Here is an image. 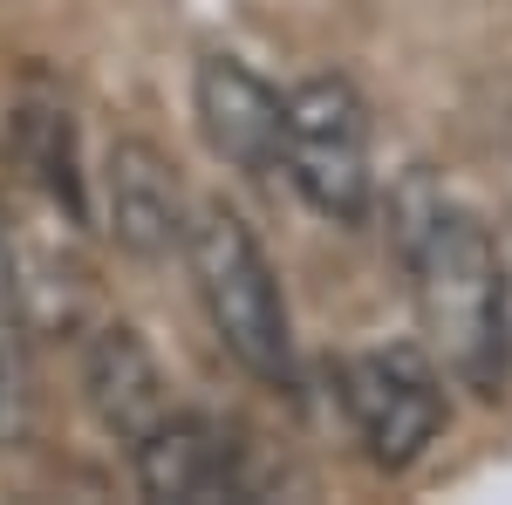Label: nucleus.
<instances>
[{"label":"nucleus","mask_w":512,"mask_h":505,"mask_svg":"<svg viewBox=\"0 0 512 505\" xmlns=\"http://www.w3.org/2000/svg\"><path fill=\"white\" fill-rule=\"evenodd\" d=\"M103 226L130 260H171L185 253L192 233V205L178 192V171L158 144L144 137H117L110 164H103Z\"/></svg>","instance_id":"7"},{"label":"nucleus","mask_w":512,"mask_h":505,"mask_svg":"<svg viewBox=\"0 0 512 505\" xmlns=\"http://www.w3.org/2000/svg\"><path fill=\"white\" fill-rule=\"evenodd\" d=\"M28 424H35V362H28L21 314L0 308V451L21 444Z\"/></svg>","instance_id":"10"},{"label":"nucleus","mask_w":512,"mask_h":505,"mask_svg":"<svg viewBox=\"0 0 512 505\" xmlns=\"http://www.w3.org/2000/svg\"><path fill=\"white\" fill-rule=\"evenodd\" d=\"M7 130H14V157L21 171L35 178V192L69 219V226H89L96 212V192H89V171H82V130L69 96L48 76H28L14 110H7Z\"/></svg>","instance_id":"8"},{"label":"nucleus","mask_w":512,"mask_h":505,"mask_svg":"<svg viewBox=\"0 0 512 505\" xmlns=\"http://www.w3.org/2000/svg\"><path fill=\"white\" fill-rule=\"evenodd\" d=\"M82 403H89V417L110 430L117 444H137V437L171 410L164 369H158V355L144 349L137 328L103 321V328L82 342Z\"/></svg>","instance_id":"9"},{"label":"nucleus","mask_w":512,"mask_h":505,"mask_svg":"<svg viewBox=\"0 0 512 505\" xmlns=\"http://www.w3.org/2000/svg\"><path fill=\"white\" fill-rule=\"evenodd\" d=\"M390 219H396V253L410 267L431 349L444 355V369L472 396L499 403L512 369V287H506V260H499L492 226L472 205L444 198L424 171L396 192Z\"/></svg>","instance_id":"1"},{"label":"nucleus","mask_w":512,"mask_h":505,"mask_svg":"<svg viewBox=\"0 0 512 505\" xmlns=\"http://www.w3.org/2000/svg\"><path fill=\"white\" fill-rule=\"evenodd\" d=\"M185 267L212 335L226 342L239 369L267 389H294V321H287V294L274 280V260L260 253L253 226L233 205H198L192 233H185Z\"/></svg>","instance_id":"2"},{"label":"nucleus","mask_w":512,"mask_h":505,"mask_svg":"<svg viewBox=\"0 0 512 505\" xmlns=\"http://www.w3.org/2000/svg\"><path fill=\"white\" fill-rule=\"evenodd\" d=\"M287 185L328 226H362L376 212V164H369V103L349 76H308L287 89Z\"/></svg>","instance_id":"3"},{"label":"nucleus","mask_w":512,"mask_h":505,"mask_svg":"<svg viewBox=\"0 0 512 505\" xmlns=\"http://www.w3.org/2000/svg\"><path fill=\"white\" fill-rule=\"evenodd\" d=\"M130 465H137V492L144 499H164V505L246 499L239 444L205 410H164L158 424L130 444Z\"/></svg>","instance_id":"6"},{"label":"nucleus","mask_w":512,"mask_h":505,"mask_svg":"<svg viewBox=\"0 0 512 505\" xmlns=\"http://www.w3.org/2000/svg\"><path fill=\"white\" fill-rule=\"evenodd\" d=\"M342 410L369 451V465L410 471L444 430V376L431 355L396 342V349H362L342 362Z\"/></svg>","instance_id":"4"},{"label":"nucleus","mask_w":512,"mask_h":505,"mask_svg":"<svg viewBox=\"0 0 512 505\" xmlns=\"http://www.w3.org/2000/svg\"><path fill=\"white\" fill-rule=\"evenodd\" d=\"M192 110L212 157L239 178H274L287 164V96H274L239 55H205L192 69Z\"/></svg>","instance_id":"5"},{"label":"nucleus","mask_w":512,"mask_h":505,"mask_svg":"<svg viewBox=\"0 0 512 505\" xmlns=\"http://www.w3.org/2000/svg\"><path fill=\"white\" fill-rule=\"evenodd\" d=\"M0 308H14V246H7V219H0Z\"/></svg>","instance_id":"11"}]
</instances>
